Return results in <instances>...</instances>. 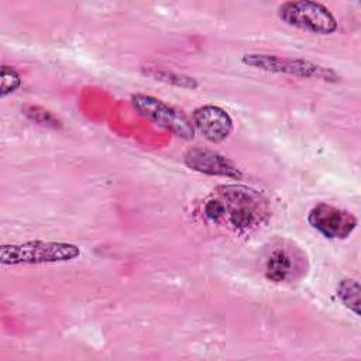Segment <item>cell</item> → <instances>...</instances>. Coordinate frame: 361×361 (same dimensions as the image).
<instances>
[{"label": "cell", "mask_w": 361, "mask_h": 361, "mask_svg": "<svg viewBox=\"0 0 361 361\" xmlns=\"http://www.w3.org/2000/svg\"><path fill=\"white\" fill-rule=\"evenodd\" d=\"M80 254V247L73 243L32 240L17 244H1L0 264L10 267L56 264L73 261Z\"/></svg>", "instance_id": "6da1fadb"}, {"label": "cell", "mask_w": 361, "mask_h": 361, "mask_svg": "<svg viewBox=\"0 0 361 361\" xmlns=\"http://www.w3.org/2000/svg\"><path fill=\"white\" fill-rule=\"evenodd\" d=\"M223 207L221 220H227L237 230H248L261 223L267 214V204L259 192L243 185H223L216 190Z\"/></svg>", "instance_id": "7a4b0ae2"}, {"label": "cell", "mask_w": 361, "mask_h": 361, "mask_svg": "<svg viewBox=\"0 0 361 361\" xmlns=\"http://www.w3.org/2000/svg\"><path fill=\"white\" fill-rule=\"evenodd\" d=\"M278 17L285 24L319 35H330L338 30L333 13L313 0L285 1L278 7Z\"/></svg>", "instance_id": "3957f363"}, {"label": "cell", "mask_w": 361, "mask_h": 361, "mask_svg": "<svg viewBox=\"0 0 361 361\" xmlns=\"http://www.w3.org/2000/svg\"><path fill=\"white\" fill-rule=\"evenodd\" d=\"M241 62L245 66L271 73H282L296 78H314L326 82H337V73L326 66L314 63L303 58H285L271 54H244Z\"/></svg>", "instance_id": "277c9868"}, {"label": "cell", "mask_w": 361, "mask_h": 361, "mask_svg": "<svg viewBox=\"0 0 361 361\" xmlns=\"http://www.w3.org/2000/svg\"><path fill=\"white\" fill-rule=\"evenodd\" d=\"M131 104L142 117L158 127H162L183 140H192L195 137V127L192 121H189L182 111L165 102L149 94L135 93L131 96Z\"/></svg>", "instance_id": "5b68a950"}, {"label": "cell", "mask_w": 361, "mask_h": 361, "mask_svg": "<svg viewBox=\"0 0 361 361\" xmlns=\"http://www.w3.org/2000/svg\"><path fill=\"white\" fill-rule=\"evenodd\" d=\"M307 223L329 240H345L355 230L357 217L330 203H317L307 213Z\"/></svg>", "instance_id": "8992f818"}, {"label": "cell", "mask_w": 361, "mask_h": 361, "mask_svg": "<svg viewBox=\"0 0 361 361\" xmlns=\"http://www.w3.org/2000/svg\"><path fill=\"white\" fill-rule=\"evenodd\" d=\"M183 164L199 173L221 176L228 179H241V169L227 157L206 148H190L183 154Z\"/></svg>", "instance_id": "52a82bcc"}, {"label": "cell", "mask_w": 361, "mask_h": 361, "mask_svg": "<svg viewBox=\"0 0 361 361\" xmlns=\"http://www.w3.org/2000/svg\"><path fill=\"white\" fill-rule=\"evenodd\" d=\"M192 124L213 144L224 141L233 131V118L230 114L214 104H203L195 109L192 113Z\"/></svg>", "instance_id": "ba28073f"}, {"label": "cell", "mask_w": 361, "mask_h": 361, "mask_svg": "<svg viewBox=\"0 0 361 361\" xmlns=\"http://www.w3.org/2000/svg\"><path fill=\"white\" fill-rule=\"evenodd\" d=\"M305 258L296 248L279 245L275 247L265 261V276L272 282H289L302 271Z\"/></svg>", "instance_id": "9c48e42d"}, {"label": "cell", "mask_w": 361, "mask_h": 361, "mask_svg": "<svg viewBox=\"0 0 361 361\" xmlns=\"http://www.w3.org/2000/svg\"><path fill=\"white\" fill-rule=\"evenodd\" d=\"M145 75L154 78L155 80L180 87V89H196L199 86V82L189 75L175 72L171 69H161V68H148L145 69Z\"/></svg>", "instance_id": "30bf717a"}, {"label": "cell", "mask_w": 361, "mask_h": 361, "mask_svg": "<svg viewBox=\"0 0 361 361\" xmlns=\"http://www.w3.org/2000/svg\"><path fill=\"white\" fill-rule=\"evenodd\" d=\"M360 293L361 289L357 279L345 278L337 285V298L347 309L354 312L355 316L360 314Z\"/></svg>", "instance_id": "8fae6325"}, {"label": "cell", "mask_w": 361, "mask_h": 361, "mask_svg": "<svg viewBox=\"0 0 361 361\" xmlns=\"http://www.w3.org/2000/svg\"><path fill=\"white\" fill-rule=\"evenodd\" d=\"M23 114L39 124V126H44V127H51V128H61L62 127V123L48 110L39 107V106H34V104H27L23 107Z\"/></svg>", "instance_id": "7c38bea8"}, {"label": "cell", "mask_w": 361, "mask_h": 361, "mask_svg": "<svg viewBox=\"0 0 361 361\" xmlns=\"http://www.w3.org/2000/svg\"><path fill=\"white\" fill-rule=\"evenodd\" d=\"M21 86V75L8 65H1L0 69V97L14 93Z\"/></svg>", "instance_id": "4fadbf2b"}]
</instances>
